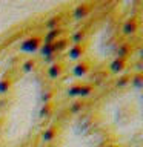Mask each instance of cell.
I'll return each instance as SVG.
<instances>
[{
	"instance_id": "1",
	"label": "cell",
	"mask_w": 143,
	"mask_h": 147,
	"mask_svg": "<svg viewBox=\"0 0 143 147\" xmlns=\"http://www.w3.org/2000/svg\"><path fill=\"white\" fill-rule=\"evenodd\" d=\"M42 45H43V35L32 34L29 37H26L20 43V51H23V52H35V51H39L42 48Z\"/></svg>"
},
{
	"instance_id": "2",
	"label": "cell",
	"mask_w": 143,
	"mask_h": 147,
	"mask_svg": "<svg viewBox=\"0 0 143 147\" xmlns=\"http://www.w3.org/2000/svg\"><path fill=\"white\" fill-rule=\"evenodd\" d=\"M86 45L78 43V45H69L68 48V55L71 60H82L86 55Z\"/></svg>"
},
{
	"instance_id": "3",
	"label": "cell",
	"mask_w": 143,
	"mask_h": 147,
	"mask_svg": "<svg viewBox=\"0 0 143 147\" xmlns=\"http://www.w3.org/2000/svg\"><path fill=\"white\" fill-rule=\"evenodd\" d=\"M92 8H94V3H91V2H82V3H78L76 8H74V17L76 18H85L86 16H89L91 11H92Z\"/></svg>"
},
{
	"instance_id": "4",
	"label": "cell",
	"mask_w": 143,
	"mask_h": 147,
	"mask_svg": "<svg viewBox=\"0 0 143 147\" xmlns=\"http://www.w3.org/2000/svg\"><path fill=\"white\" fill-rule=\"evenodd\" d=\"M91 71V61L88 58H82L80 61H77L76 63V66L72 67V74L76 77H85L88 72Z\"/></svg>"
},
{
	"instance_id": "5",
	"label": "cell",
	"mask_w": 143,
	"mask_h": 147,
	"mask_svg": "<svg viewBox=\"0 0 143 147\" xmlns=\"http://www.w3.org/2000/svg\"><path fill=\"white\" fill-rule=\"evenodd\" d=\"M65 69H66V64H65V61H62V60H59V61H54L51 66L48 67V77L49 78H59V77H62L63 74H65Z\"/></svg>"
},
{
	"instance_id": "6",
	"label": "cell",
	"mask_w": 143,
	"mask_h": 147,
	"mask_svg": "<svg viewBox=\"0 0 143 147\" xmlns=\"http://www.w3.org/2000/svg\"><path fill=\"white\" fill-rule=\"evenodd\" d=\"M128 67V58H122V57H115L111 61V72L114 74H123Z\"/></svg>"
},
{
	"instance_id": "7",
	"label": "cell",
	"mask_w": 143,
	"mask_h": 147,
	"mask_svg": "<svg viewBox=\"0 0 143 147\" xmlns=\"http://www.w3.org/2000/svg\"><path fill=\"white\" fill-rule=\"evenodd\" d=\"M65 35V29L63 28H55V29H51L45 34L43 37V43H54L55 40L62 38Z\"/></svg>"
},
{
	"instance_id": "8",
	"label": "cell",
	"mask_w": 143,
	"mask_h": 147,
	"mask_svg": "<svg viewBox=\"0 0 143 147\" xmlns=\"http://www.w3.org/2000/svg\"><path fill=\"white\" fill-rule=\"evenodd\" d=\"M138 29V20L136 17H129L126 22L123 23V32L126 35H132V34H136Z\"/></svg>"
},
{
	"instance_id": "9",
	"label": "cell",
	"mask_w": 143,
	"mask_h": 147,
	"mask_svg": "<svg viewBox=\"0 0 143 147\" xmlns=\"http://www.w3.org/2000/svg\"><path fill=\"white\" fill-rule=\"evenodd\" d=\"M59 132H60L59 124H51V126H48V127L43 130V133H42V140H43V141L54 140V138L59 135Z\"/></svg>"
},
{
	"instance_id": "10",
	"label": "cell",
	"mask_w": 143,
	"mask_h": 147,
	"mask_svg": "<svg viewBox=\"0 0 143 147\" xmlns=\"http://www.w3.org/2000/svg\"><path fill=\"white\" fill-rule=\"evenodd\" d=\"M62 22H63V16L62 14H55V16L49 17L45 23V28H48V31L55 29V28H62Z\"/></svg>"
},
{
	"instance_id": "11",
	"label": "cell",
	"mask_w": 143,
	"mask_h": 147,
	"mask_svg": "<svg viewBox=\"0 0 143 147\" xmlns=\"http://www.w3.org/2000/svg\"><path fill=\"white\" fill-rule=\"evenodd\" d=\"M85 40H86V29H77L71 37H69V41H71V45L85 43Z\"/></svg>"
},
{
	"instance_id": "12",
	"label": "cell",
	"mask_w": 143,
	"mask_h": 147,
	"mask_svg": "<svg viewBox=\"0 0 143 147\" xmlns=\"http://www.w3.org/2000/svg\"><path fill=\"white\" fill-rule=\"evenodd\" d=\"M54 109H55V103L51 101V103H45L40 109V117L42 118H49L51 115L54 113Z\"/></svg>"
},
{
	"instance_id": "13",
	"label": "cell",
	"mask_w": 143,
	"mask_h": 147,
	"mask_svg": "<svg viewBox=\"0 0 143 147\" xmlns=\"http://www.w3.org/2000/svg\"><path fill=\"white\" fill-rule=\"evenodd\" d=\"M69 45H71V41H69V38H66V37H62V38L55 40V41H54L55 54H57V52H62V51H65V49H68Z\"/></svg>"
},
{
	"instance_id": "14",
	"label": "cell",
	"mask_w": 143,
	"mask_h": 147,
	"mask_svg": "<svg viewBox=\"0 0 143 147\" xmlns=\"http://www.w3.org/2000/svg\"><path fill=\"white\" fill-rule=\"evenodd\" d=\"M132 52V45L131 43H123L118 46L117 49V57H122V58H128Z\"/></svg>"
},
{
	"instance_id": "15",
	"label": "cell",
	"mask_w": 143,
	"mask_h": 147,
	"mask_svg": "<svg viewBox=\"0 0 143 147\" xmlns=\"http://www.w3.org/2000/svg\"><path fill=\"white\" fill-rule=\"evenodd\" d=\"M37 67H39V61H37L35 58H28L22 64L23 72H32V71H35Z\"/></svg>"
},
{
	"instance_id": "16",
	"label": "cell",
	"mask_w": 143,
	"mask_h": 147,
	"mask_svg": "<svg viewBox=\"0 0 143 147\" xmlns=\"http://www.w3.org/2000/svg\"><path fill=\"white\" fill-rule=\"evenodd\" d=\"M85 107H86V100L85 98H78V100H76L71 104L69 110H71V113H78V112H82Z\"/></svg>"
},
{
	"instance_id": "17",
	"label": "cell",
	"mask_w": 143,
	"mask_h": 147,
	"mask_svg": "<svg viewBox=\"0 0 143 147\" xmlns=\"http://www.w3.org/2000/svg\"><path fill=\"white\" fill-rule=\"evenodd\" d=\"M95 89V84H92V83H82V90H80V96L78 98H85L86 96H89L92 92Z\"/></svg>"
},
{
	"instance_id": "18",
	"label": "cell",
	"mask_w": 143,
	"mask_h": 147,
	"mask_svg": "<svg viewBox=\"0 0 143 147\" xmlns=\"http://www.w3.org/2000/svg\"><path fill=\"white\" fill-rule=\"evenodd\" d=\"M40 52L43 57H51V55L55 54V49H54V43H43L40 48Z\"/></svg>"
},
{
	"instance_id": "19",
	"label": "cell",
	"mask_w": 143,
	"mask_h": 147,
	"mask_svg": "<svg viewBox=\"0 0 143 147\" xmlns=\"http://www.w3.org/2000/svg\"><path fill=\"white\" fill-rule=\"evenodd\" d=\"M11 86H12V80H11V78H8V77L0 78V95L6 94V92L11 89Z\"/></svg>"
},
{
	"instance_id": "20",
	"label": "cell",
	"mask_w": 143,
	"mask_h": 147,
	"mask_svg": "<svg viewBox=\"0 0 143 147\" xmlns=\"http://www.w3.org/2000/svg\"><path fill=\"white\" fill-rule=\"evenodd\" d=\"M131 83V74H122L118 75V78L115 80V86L117 87H125Z\"/></svg>"
},
{
	"instance_id": "21",
	"label": "cell",
	"mask_w": 143,
	"mask_h": 147,
	"mask_svg": "<svg viewBox=\"0 0 143 147\" xmlns=\"http://www.w3.org/2000/svg\"><path fill=\"white\" fill-rule=\"evenodd\" d=\"M80 90H82V83H76V84L69 86L68 89V96H80Z\"/></svg>"
},
{
	"instance_id": "22",
	"label": "cell",
	"mask_w": 143,
	"mask_h": 147,
	"mask_svg": "<svg viewBox=\"0 0 143 147\" xmlns=\"http://www.w3.org/2000/svg\"><path fill=\"white\" fill-rule=\"evenodd\" d=\"M131 83H132V86H136V87H142L143 74L142 72H137V74H134V75H131Z\"/></svg>"
},
{
	"instance_id": "23",
	"label": "cell",
	"mask_w": 143,
	"mask_h": 147,
	"mask_svg": "<svg viewBox=\"0 0 143 147\" xmlns=\"http://www.w3.org/2000/svg\"><path fill=\"white\" fill-rule=\"evenodd\" d=\"M54 98V90H46L43 95H42V100H43V104L45 103H51Z\"/></svg>"
},
{
	"instance_id": "24",
	"label": "cell",
	"mask_w": 143,
	"mask_h": 147,
	"mask_svg": "<svg viewBox=\"0 0 143 147\" xmlns=\"http://www.w3.org/2000/svg\"><path fill=\"white\" fill-rule=\"evenodd\" d=\"M105 147H122L120 144H115V142H111V144H106Z\"/></svg>"
},
{
	"instance_id": "25",
	"label": "cell",
	"mask_w": 143,
	"mask_h": 147,
	"mask_svg": "<svg viewBox=\"0 0 143 147\" xmlns=\"http://www.w3.org/2000/svg\"><path fill=\"white\" fill-rule=\"evenodd\" d=\"M3 126V117H0V127Z\"/></svg>"
}]
</instances>
